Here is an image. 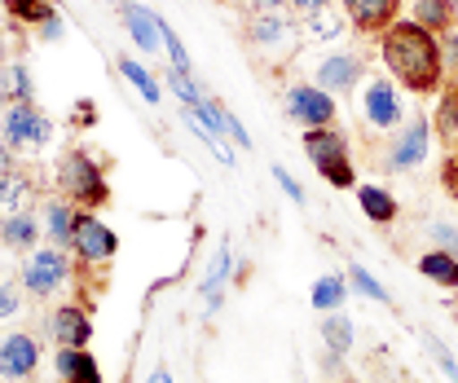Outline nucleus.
I'll return each instance as SVG.
<instances>
[{
    "label": "nucleus",
    "instance_id": "393cba45",
    "mask_svg": "<svg viewBox=\"0 0 458 383\" xmlns=\"http://www.w3.org/2000/svg\"><path fill=\"white\" fill-rule=\"evenodd\" d=\"M119 71H123V80H128V84H132V89H137V93H141L150 106H159L164 89H159V80H155V75H150V71H146L137 57H119Z\"/></svg>",
    "mask_w": 458,
    "mask_h": 383
},
{
    "label": "nucleus",
    "instance_id": "7ed1b4c3",
    "mask_svg": "<svg viewBox=\"0 0 458 383\" xmlns=\"http://www.w3.org/2000/svg\"><path fill=\"white\" fill-rule=\"evenodd\" d=\"M304 155L309 164L318 167V176L335 190H352L357 185V172H352V159H348V141H344L340 128H304Z\"/></svg>",
    "mask_w": 458,
    "mask_h": 383
},
{
    "label": "nucleus",
    "instance_id": "a878e982",
    "mask_svg": "<svg viewBox=\"0 0 458 383\" xmlns=\"http://www.w3.org/2000/svg\"><path fill=\"white\" fill-rule=\"evenodd\" d=\"M344 295H348V282L335 274H327V277L313 282V309H318V313H340Z\"/></svg>",
    "mask_w": 458,
    "mask_h": 383
},
{
    "label": "nucleus",
    "instance_id": "5701e85b",
    "mask_svg": "<svg viewBox=\"0 0 458 383\" xmlns=\"http://www.w3.org/2000/svg\"><path fill=\"white\" fill-rule=\"evenodd\" d=\"M357 203H361V212L375 220V225H393L401 212V203L384 185H357Z\"/></svg>",
    "mask_w": 458,
    "mask_h": 383
},
{
    "label": "nucleus",
    "instance_id": "37998d69",
    "mask_svg": "<svg viewBox=\"0 0 458 383\" xmlns=\"http://www.w3.org/2000/svg\"><path fill=\"white\" fill-rule=\"evenodd\" d=\"M13 164H18V159H13V150L0 141V172H4V167H13Z\"/></svg>",
    "mask_w": 458,
    "mask_h": 383
},
{
    "label": "nucleus",
    "instance_id": "a18cd8bd",
    "mask_svg": "<svg viewBox=\"0 0 458 383\" xmlns=\"http://www.w3.org/2000/svg\"><path fill=\"white\" fill-rule=\"evenodd\" d=\"M9 98H13L9 93V80H0V106H9Z\"/></svg>",
    "mask_w": 458,
    "mask_h": 383
},
{
    "label": "nucleus",
    "instance_id": "cd10ccee",
    "mask_svg": "<svg viewBox=\"0 0 458 383\" xmlns=\"http://www.w3.org/2000/svg\"><path fill=\"white\" fill-rule=\"evenodd\" d=\"M322 339H327V348H331L335 357H348V353H352V322L340 318V313H327V318H322Z\"/></svg>",
    "mask_w": 458,
    "mask_h": 383
},
{
    "label": "nucleus",
    "instance_id": "58836bf2",
    "mask_svg": "<svg viewBox=\"0 0 458 383\" xmlns=\"http://www.w3.org/2000/svg\"><path fill=\"white\" fill-rule=\"evenodd\" d=\"M71 119H75V128H93V123H98V110H93V102H89V98H80Z\"/></svg>",
    "mask_w": 458,
    "mask_h": 383
},
{
    "label": "nucleus",
    "instance_id": "c85d7f7f",
    "mask_svg": "<svg viewBox=\"0 0 458 383\" xmlns=\"http://www.w3.org/2000/svg\"><path fill=\"white\" fill-rule=\"evenodd\" d=\"M348 282H352L366 300H375V304H393V295L384 291V282H375V274H370L366 265H348Z\"/></svg>",
    "mask_w": 458,
    "mask_h": 383
},
{
    "label": "nucleus",
    "instance_id": "f704fd0d",
    "mask_svg": "<svg viewBox=\"0 0 458 383\" xmlns=\"http://www.w3.org/2000/svg\"><path fill=\"white\" fill-rule=\"evenodd\" d=\"M432 238H437V247H441V251H454V256H458V229H454V225L432 220Z\"/></svg>",
    "mask_w": 458,
    "mask_h": 383
},
{
    "label": "nucleus",
    "instance_id": "f3484780",
    "mask_svg": "<svg viewBox=\"0 0 458 383\" xmlns=\"http://www.w3.org/2000/svg\"><path fill=\"white\" fill-rule=\"evenodd\" d=\"M432 132L441 137V146L458 150V75H450L441 84V98H437V110H432Z\"/></svg>",
    "mask_w": 458,
    "mask_h": 383
},
{
    "label": "nucleus",
    "instance_id": "49530a36",
    "mask_svg": "<svg viewBox=\"0 0 458 383\" xmlns=\"http://www.w3.org/2000/svg\"><path fill=\"white\" fill-rule=\"evenodd\" d=\"M0 54H4V36H0Z\"/></svg>",
    "mask_w": 458,
    "mask_h": 383
},
{
    "label": "nucleus",
    "instance_id": "39448f33",
    "mask_svg": "<svg viewBox=\"0 0 458 383\" xmlns=\"http://www.w3.org/2000/svg\"><path fill=\"white\" fill-rule=\"evenodd\" d=\"M71 282V251L66 247H36L22 260V291L36 300H49L54 291H62Z\"/></svg>",
    "mask_w": 458,
    "mask_h": 383
},
{
    "label": "nucleus",
    "instance_id": "a19ab883",
    "mask_svg": "<svg viewBox=\"0 0 458 383\" xmlns=\"http://www.w3.org/2000/svg\"><path fill=\"white\" fill-rule=\"evenodd\" d=\"M36 36H40V40H57V36H62V18H49V22H40V27H36Z\"/></svg>",
    "mask_w": 458,
    "mask_h": 383
},
{
    "label": "nucleus",
    "instance_id": "9b49d317",
    "mask_svg": "<svg viewBox=\"0 0 458 383\" xmlns=\"http://www.w3.org/2000/svg\"><path fill=\"white\" fill-rule=\"evenodd\" d=\"M45 327L57 339V348H89V339H93V318H89L84 304H62V309H54Z\"/></svg>",
    "mask_w": 458,
    "mask_h": 383
},
{
    "label": "nucleus",
    "instance_id": "79ce46f5",
    "mask_svg": "<svg viewBox=\"0 0 458 383\" xmlns=\"http://www.w3.org/2000/svg\"><path fill=\"white\" fill-rule=\"evenodd\" d=\"M242 4H247L251 13H274V9H283L286 0H242Z\"/></svg>",
    "mask_w": 458,
    "mask_h": 383
},
{
    "label": "nucleus",
    "instance_id": "412c9836",
    "mask_svg": "<svg viewBox=\"0 0 458 383\" xmlns=\"http://www.w3.org/2000/svg\"><path fill=\"white\" fill-rule=\"evenodd\" d=\"M75 217H80V208H75L71 199H49V203H45V229H49L54 247H66V251H71V238H75Z\"/></svg>",
    "mask_w": 458,
    "mask_h": 383
},
{
    "label": "nucleus",
    "instance_id": "e433bc0d",
    "mask_svg": "<svg viewBox=\"0 0 458 383\" xmlns=\"http://www.w3.org/2000/svg\"><path fill=\"white\" fill-rule=\"evenodd\" d=\"M441 57H445V71H450V75H458V27L441 36Z\"/></svg>",
    "mask_w": 458,
    "mask_h": 383
},
{
    "label": "nucleus",
    "instance_id": "72a5a7b5",
    "mask_svg": "<svg viewBox=\"0 0 458 383\" xmlns=\"http://www.w3.org/2000/svg\"><path fill=\"white\" fill-rule=\"evenodd\" d=\"M423 339H428V353L437 357V366H441V370H445V375H450V379L458 383V362H454V357H450V348H445V344H437L432 335H423Z\"/></svg>",
    "mask_w": 458,
    "mask_h": 383
},
{
    "label": "nucleus",
    "instance_id": "f257e3e1",
    "mask_svg": "<svg viewBox=\"0 0 458 383\" xmlns=\"http://www.w3.org/2000/svg\"><path fill=\"white\" fill-rule=\"evenodd\" d=\"M379 57L393 71V80L405 84L410 93H419V98L441 93V84L450 75L445 71V57H441V40L428 27H419L414 18H397L379 36Z\"/></svg>",
    "mask_w": 458,
    "mask_h": 383
},
{
    "label": "nucleus",
    "instance_id": "2f4dec72",
    "mask_svg": "<svg viewBox=\"0 0 458 383\" xmlns=\"http://www.w3.org/2000/svg\"><path fill=\"white\" fill-rule=\"evenodd\" d=\"M18 309H22V286H18V282H9V277L0 274V322L18 318Z\"/></svg>",
    "mask_w": 458,
    "mask_h": 383
},
{
    "label": "nucleus",
    "instance_id": "ea45409f",
    "mask_svg": "<svg viewBox=\"0 0 458 383\" xmlns=\"http://www.w3.org/2000/svg\"><path fill=\"white\" fill-rule=\"evenodd\" d=\"M286 4H291V9L300 13V18H309V13H318V9H327L331 0H286Z\"/></svg>",
    "mask_w": 458,
    "mask_h": 383
},
{
    "label": "nucleus",
    "instance_id": "2eb2a0df",
    "mask_svg": "<svg viewBox=\"0 0 458 383\" xmlns=\"http://www.w3.org/2000/svg\"><path fill=\"white\" fill-rule=\"evenodd\" d=\"M119 13H123V27H128V36L137 40V49L159 54V45H164V36H159V13L141 9L137 0H119Z\"/></svg>",
    "mask_w": 458,
    "mask_h": 383
},
{
    "label": "nucleus",
    "instance_id": "c9c22d12",
    "mask_svg": "<svg viewBox=\"0 0 458 383\" xmlns=\"http://www.w3.org/2000/svg\"><path fill=\"white\" fill-rule=\"evenodd\" d=\"M441 185H445V194L458 203V150H450V159L441 164Z\"/></svg>",
    "mask_w": 458,
    "mask_h": 383
},
{
    "label": "nucleus",
    "instance_id": "6e6552de",
    "mask_svg": "<svg viewBox=\"0 0 458 383\" xmlns=\"http://www.w3.org/2000/svg\"><path fill=\"white\" fill-rule=\"evenodd\" d=\"M361 119H366V128H379V132H397L405 123V106H401V93L393 80H384V75L366 80V89H361Z\"/></svg>",
    "mask_w": 458,
    "mask_h": 383
},
{
    "label": "nucleus",
    "instance_id": "4be33fe9",
    "mask_svg": "<svg viewBox=\"0 0 458 383\" xmlns=\"http://www.w3.org/2000/svg\"><path fill=\"white\" fill-rule=\"evenodd\" d=\"M419 274L428 277V282H437V286H445V291H458V256L432 247V251L419 256Z\"/></svg>",
    "mask_w": 458,
    "mask_h": 383
},
{
    "label": "nucleus",
    "instance_id": "6ab92c4d",
    "mask_svg": "<svg viewBox=\"0 0 458 383\" xmlns=\"http://www.w3.org/2000/svg\"><path fill=\"white\" fill-rule=\"evenodd\" d=\"M54 370L62 383H102V370H98L93 353H84V348H62V353H54Z\"/></svg>",
    "mask_w": 458,
    "mask_h": 383
},
{
    "label": "nucleus",
    "instance_id": "473e14b6",
    "mask_svg": "<svg viewBox=\"0 0 458 383\" xmlns=\"http://www.w3.org/2000/svg\"><path fill=\"white\" fill-rule=\"evenodd\" d=\"M9 93H13V102H36V93H31V75H27L22 62L9 66Z\"/></svg>",
    "mask_w": 458,
    "mask_h": 383
},
{
    "label": "nucleus",
    "instance_id": "4c0bfd02",
    "mask_svg": "<svg viewBox=\"0 0 458 383\" xmlns=\"http://www.w3.org/2000/svg\"><path fill=\"white\" fill-rule=\"evenodd\" d=\"M274 181L283 185V194L291 199V203H304V190H300V185L291 181V172H286V167H274Z\"/></svg>",
    "mask_w": 458,
    "mask_h": 383
},
{
    "label": "nucleus",
    "instance_id": "f03ea898",
    "mask_svg": "<svg viewBox=\"0 0 458 383\" xmlns=\"http://www.w3.org/2000/svg\"><path fill=\"white\" fill-rule=\"evenodd\" d=\"M57 190H62L80 212H98V208L111 199V185H106L102 164H98L89 150H80V146L57 159Z\"/></svg>",
    "mask_w": 458,
    "mask_h": 383
},
{
    "label": "nucleus",
    "instance_id": "c756f323",
    "mask_svg": "<svg viewBox=\"0 0 458 383\" xmlns=\"http://www.w3.org/2000/svg\"><path fill=\"white\" fill-rule=\"evenodd\" d=\"M304 27L313 31V40H331V36H340V31H344V18L331 9V4H327V9L309 13V18H304Z\"/></svg>",
    "mask_w": 458,
    "mask_h": 383
},
{
    "label": "nucleus",
    "instance_id": "1a4fd4ad",
    "mask_svg": "<svg viewBox=\"0 0 458 383\" xmlns=\"http://www.w3.org/2000/svg\"><path fill=\"white\" fill-rule=\"evenodd\" d=\"M286 115L300 123V128H335V98L318 84H295L286 89Z\"/></svg>",
    "mask_w": 458,
    "mask_h": 383
},
{
    "label": "nucleus",
    "instance_id": "09e8293b",
    "mask_svg": "<svg viewBox=\"0 0 458 383\" xmlns=\"http://www.w3.org/2000/svg\"><path fill=\"white\" fill-rule=\"evenodd\" d=\"M454 4H458V0H454Z\"/></svg>",
    "mask_w": 458,
    "mask_h": 383
},
{
    "label": "nucleus",
    "instance_id": "ddd939ff",
    "mask_svg": "<svg viewBox=\"0 0 458 383\" xmlns=\"http://www.w3.org/2000/svg\"><path fill=\"white\" fill-rule=\"evenodd\" d=\"M344 13L352 22V31L361 36H384L401 13V0H344Z\"/></svg>",
    "mask_w": 458,
    "mask_h": 383
},
{
    "label": "nucleus",
    "instance_id": "a211bd4d",
    "mask_svg": "<svg viewBox=\"0 0 458 383\" xmlns=\"http://www.w3.org/2000/svg\"><path fill=\"white\" fill-rule=\"evenodd\" d=\"M36 238H40V220L31 217L27 208L22 212H4L0 220V247H9V251H36Z\"/></svg>",
    "mask_w": 458,
    "mask_h": 383
},
{
    "label": "nucleus",
    "instance_id": "20e7f679",
    "mask_svg": "<svg viewBox=\"0 0 458 383\" xmlns=\"http://www.w3.org/2000/svg\"><path fill=\"white\" fill-rule=\"evenodd\" d=\"M0 141L22 155V150H45L54 141V119L45 110H36V102H9L0 115Z\"/></svg>",
    "mask_w": 458,
    "mask_h": 383
},
{
    "label": "nucleus",
    "instance_id": "7c9ffc66",
    "mask_svg": "<svg viewBox=\"0 0 458 383\" xmlns=\"http://www.w3.org/2000/svg\"><path fill=\"white\" fill-rule=\"evenodd\" d=\"M168 89L172 93H176V98H181V106H199V102H203V93H199V84H194V80H190V75H185V71H176V66H172L168 71Z\"/></svg>",
    "mask_w": 458,
    "mask_h": 383
},
{
    "label": "nucleus",
    "instance_id": "aec40b11",
    "mask_svg": "<svg viewBox=\"0 0 458 383\" xmlns=\"http://www.w3.org/2000/svg\"><path fill=\"white\" fill-rule=\"evenodd\" d=\"M419 27H428L437 40L445 36V31H454L458 27V4L454 0H414V13H410Z\"/></svg>",
    "mask_w": 458,
    "mask_h": 383
},
{
    "label": "nucleus",
    "instance_id": "dca6fc26",
    "mask_svg": "<svg viewBox=\"0 0 458 383\" xmlns=\"http://www.w3.org/2000/svg\"><path fill=\"white\" fill-rule=\"evenodd\" d=\"M36 194H40V185H36V176L27 167L13 164L0 172V212H22Z\"/></svg>",
    "mask_w": 458,
    "mask_h": 383
},
{
    "label": "nucleus",
    "instance_id": "bb28decb",
    "mask_svg": "<svg viewBox=\"0 0 458 383\" xmlns=\"http://www.w3.org/2000/svg\"><path fill=\"white\" fill-rule=\"evenodd\" d=\"M4 13L13 18V22H22V27H40V22H49L57 9L49 0H4Z\"/></svg>",
    "mask_w": 458,
    "mask_h": 383
},
{
    "label": "nucleus",
    "instance_id": "9d476101",
    "mask_svg": "<svg viewBox=\"0 0 458 383\" xmlns=\"http://www.w3.org/2000/svg\"><path fill=\"white\" fill-rule=\"evenodd\" d=\"M36 370H40V339L27 330H9L0 339V379L27 383Z\"/></svg>",
    "mask_w": 458,
    "mask_h": 383
},
{
    "label": "nucleus",
    "instance_id": "423d86ee",
    "mask_svg": "<svg viewBox=\"0 0 458 383\" xmlns=\"http://www.w3.org/2000/svg\"><path fill=\"white\" fill-rule=\"evenodd\" d=\"M114 251H119V238H114L111 225H102L93 212H80L75 217V238H71V256L84 269H98V265H111Z\"/></svg>",
    "mask_w": 458,
    "mask_h": 383
},
{
    "label": "nucleus",
    "instance_id": "c03bdc74",
    "mask_svg": "<svg viewBox=\"0 0 458 383\" xmlns=\"http://www.w3.org/2000/svg\"><path fill=\"white\" fill-rule=\"evenodd\" d=\"M150 383H172V375H168V366H159L155 375H150Z\"/></svg>",
    "mask_w": 458,
    "mask_h": 383
},
{
    "label": "nucleus",
    "instance_id": "4468645a",
    "mask_svg": "<svg viewBox=\"0 0 458 383\" xmlns=\"http://www.w3.org/2000/svg\"><path fill=\"white\" fill-rule=\"evenodd\" d=\"M361 75H366V66H361L357 54H331L318 66V89H327L331 98H344L361 84Z\"/></svg>",
    "mask_w": 458,
    "mask_h": 383
},
{
    "label": "nucleus",
    "instance_id": "de8ad7c7",
    "mask_svg": "<svg viewBox=\"0 0 458 383\" xmlns=\"http://www.w3.org/2000/svg\"><path fill=\"white\" fill-rule=\"evenodd\" d=\"M114 4H119V0H114Z\"/></svg>",
    "mask_w": 458,
    "mask_h": 383
},
{
    "label": "nucleus",
    "instance_id": "f8f14e48",
    "mask_svg": "<svg viewBox=\"0 0 458 383\" xmlns=\"http://www.w3.org/2000/svg\"><path fill=\"white\" fill-rule=\"evenodd\" d=\"M295 22L286 18V13H251V22H247V45L251 49H265V54H274V49H291V40H295Z\"/></svg>",
    "mask_w": 458,
    "mask_h": 383
},
{
    "label": "nucleus",
    "instance_id": "b1692460",
    "mask_svg": "<svg viewBox=\"0 0 458 383\" xmlns=\"http://www.w3.org/2000/svg\"><path fill=\"white\" fill-rule=\"evenodd\" d=\"M229 274H233V247H221L216 260H212V269H208V277L199 282V291L208 295V309H212V313L221 309V291H225Z\"/></svg>",
    "mask_w": 458,
    "mask_h": 383
},
{
    "label": "nucleus",
    "instance_id": "0eeeda50",
    "mask_svg": "<svg viewBox=\"0 0 458 383\" xmlns=\"http://www.w3.org/2000/svg\"><path fill=\"white\" fill-rule=\"evenodd\" d=\"M428 150H432V119H423V115H410L397 132H393L384 164L393 167V172H410V167H419L423 159H428Z\"/></svg>",
    "mask_w": 458,
    "mask_h": 383
}]
</instances>
